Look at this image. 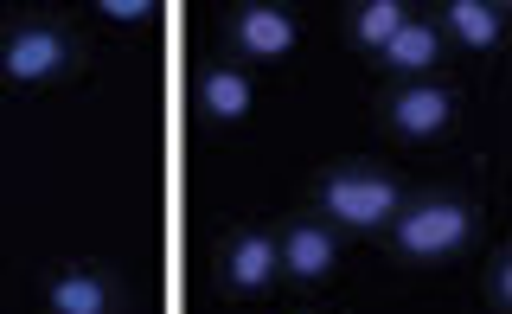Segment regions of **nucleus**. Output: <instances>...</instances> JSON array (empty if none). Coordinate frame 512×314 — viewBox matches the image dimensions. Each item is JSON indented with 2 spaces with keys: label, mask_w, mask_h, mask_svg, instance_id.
Listing matches in <instances>:
<instances>
[{
  "label": "nucleus",
  "mask_w": 512,
  "mask_h": 314,
  "mask_svg": "<svg viewBox=\"0 0 512 314\" xmlns=\"http://www.w3.org/2000/svg\"><path fill=\"white\" fill-rule=\"evenodd\" d=\"M154 13V0H103V20H116V26H141Z\"/></svg>",
  "instance_id": "ddd939ff"
},
{
  "label": "nucleus",
  "mask_w": 512,
  "mask_h": 314,
  "mask_svg": "<svg viewBox=\"0 0 512 314\" xmlns=\"http://www.w3.org/2000/svg\"><path fill=\"white\" fill-rule=\"evenodd\" d=\"M391 244L404 263H448L474 244V206L455 193L404 199V212L391 218Z\"/></svg>",
  "instance_id": "f257e3e1"
},
{
  "label": "nucleus",
  "mask_w": 512,
  "mask_h": 314,
  "mask_svg": "<svg viewBox=\"0 0 512 314\" xmlns=\"http://www.w3.org/2000/svg\"><path fill=\"white\" fill-rule=\"evenodd\" d=\"M45 308L52 314H116V282L90 263H71L45 282Z\"/></svg>",
  "instance_id": "6e6552de"
},
{
  "label": "nucleus",
  "mask_w": 512,
  "mask_h": 314,
  "mask_svg": "<svg viewBox=\"0 0 512 314\" xmlns=\"http://www.w3.org/2000/svg\"><path fill=\"white\" fill-rule=\"evenodd\" d=\"M199 109H205L212 122H244L250 109H256L250 71H244V65H212V71H199Z\"/></svg>",
  "instance_id": "1a4fd4ad"
},
{
  "label": "nucleus",
  "mask_w": 512,
  "mask_h": 314,
  "mask_svg": "<svg viewBox=\"0 0 512 314\" xmlns=\"http://www.w3.org/2000/svg\"><path fill=\"white\" fill-rule=\"evenodd\" d=\"M276 250H282V276H295V282H327L333 263H340V238L320 218H295L276 238Z\"/></svg>",
  "instance_id": "0eeeda50"
},
{
  "label": "nucleus",
  "mask_w": 512,
  "mask_h": 314,
  "mask_svg": "<svg viewBox=\"0 0 512 314\" xmlns=\"http://www.w3.org/2000/svg\"><path fill=\"white\" fill-rule=\"evenodd\" d=\"M224 289L237 295H263L269 282L282 276V250H276V231H237L231 244H224Z\"/></svg>",
  "instance_id": "423d86ee"
},
{
  "label": "nucleus",
  "mask_w": 512,
  "mask_h": 314,
  "mask_svg": "<svg viewBox=\"0 0 512 314\" xmlns=\"http://www.w3.org/2000/svg\"><path fill=\"white\" fill-rule=\"evenodd\" d=\"M461 97L448 84H429V77H416V84L391 90V103H384V122H391L404 141H436L448 122H455Z\"/></svg>",
  "instance_id": "20e7f679"
},
{
  "label": "nucleus",
  "mask_w": 512,
  "mask_h": 314,
  "mask_svg": "<svg viewBox=\"0 0 512 314\" xmlns=\"http://www.w3.org/2000/svg\"><path fill=\"white\" fill-rule=\"evenodd\" d=\"M231 45L244 58H256V65H276V58H288L301 45V20L288 7H276V0H256V7H237Z\"/></svg>",
  "instance_id": "39448f33"
},
{
  "label": "nucleus",
  "mask_w": 512,
  "mask_h": 314,
  "mask_svg": "<svg viewBox=\"0 0 512 314\" xmlns=\"http://www.w3.org/2000/svg\"><path fill=\"white\" fill-rule=\"evenodd\" d=\"M404 20H410L404 0H365V7H352L346 39L359 45V52H384V45H391V33H397Z\"/></svg>",
  "instance_id": "f8f14e48"
},
{
  "label": "nucleus",
  "mask_w": 512,
  "mask_h": 314,
  "mask_svg": "<svg viewBox=\"0 0 512 314\" xmlns=\"http://www.w3.org/2000/svg\"><path fill=\"white\" fill-rule=\"evenodd\" d=\"M442 26H448L461 45H468V52H487V45L506 39V13L493 7V0H448Z\"/></svg>",
  "instance_id": "9b49d317"
},
{
  "label": "nucleus",
  "mask_w": 512,
  "mask_h": 314,
  "mask_svg": "<svg viewBox=\"0 0 512 314\" xmlns=\"http://www.w3.org/2000/svg\"><path fill=\"white\" fill-rule=\"evenodd\" d=\"M64 65H71V39L45 20H26L0 39V77L7 84H52V77H64Z\"/></svg>",
  "instance_id": "7ed1b4c3"
},
{
  "label": "nucleus",
  "mask_w": 512,
  "mask_h": 314,
  "mask_svg": "<svg viewBox=\"0 0 512 314\" xmlns=\"http://www.w3.org/2000/svg\"><path fill=\"white\" fill-rule=\"evenodd\" d=\"M378 58H384V65H391L397 77H410V84H416V77H423V71H429V65L442 58V33H436L429 20H404V26L391 33V45H384Z\"/></svg>",
  "instance_id": "9d476101"
},
{
  "label": "nucleus",
  "mask_w": 512,
  "mask_h": 314,
  "mask_svg": "<svg viewBox=\"0 0 512 314\" xmlns=\"http://www.w3.org/2000/svg\"><path fill=\"white\" fill-rule=\"evenodd\" d=\"M314 199L327 212V225H346V231H391V218L404 212V186L378 174V167H333Z\"/></svg>",
  "instance_id": "f03ea898"
},
{
  "label": "nucleus",
  "mask_w": 512,
  "mask_h": 314,
  "mask_svg": "<svg viewBox=\"0 0 512 314\" xmlns=\"http://www.w3.org/2000/svg\"><path fill=\"white\" fill-rule=\"evenodd\" d=\"M493 302H500V308L512 314V250H506L500 263H493Z\"/></svg>",
  "instance_id": "4468645a"
}]
</instances>
